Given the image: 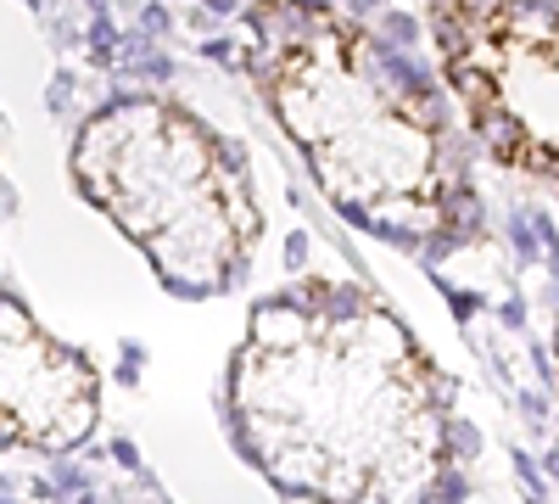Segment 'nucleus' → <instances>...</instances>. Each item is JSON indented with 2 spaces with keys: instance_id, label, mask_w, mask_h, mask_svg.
I'll return each mask as SVG.
<instances>
[{
  "instance_id": "obj_1",
  "label": "nucleus",
  "mask_w": 559,
  "mask_h": 504,
  "mask_svg": "<svg viewBox=\"0 0 559 504\" xmlns=\"http://www.w3.org/2000/svg\"><path fill=\"white\" fill-rule=\"evenodd\" d=\"M459 387L403 314L347 274L252 303L224 371L241 460L292 499L408 504L459 493Z\"/></svg>"
},
{
  "instance_id": "obj_2",
  "label": "nucleus",
  "mask_w": 559,
  "mask_h": 504,
  "mask_svg": "<svg viewBox=\"0 0 559 504\" xmlns=\"http://www.w3.org/2000/svg\"><path fill=\"white\" fill-rule=\"evenodd\" d=\"M247 79L353 231L448 263L487 231L471 124L408 45L336 0H247Z\"/></svg>"
},
{
  "instance_id": "obj_3",
  "label": "nucleus",
  "mask_w": 559,
  "mask_h": 504,
  "mask_svg": "<svg viewBox=\"0 0 559 504\" xmlns=\"http://www.w3.org/2000/svg\"><path fill=\"white\" fill-rule=\"evenodd\" d=\"M68 174L174 297L207 303L252 274L263 242L252 163L197 107L157 90L96 107L73 129Z\"/></svg>"
},
{
  "instance_id": "obj_4",
  "label": "nucleus",
  "mask_w": 559,
  "mask_h": 504,
  "mask_svg": "<svg viewBox=\"0 0 559 504\" xmlns=\"http://www.w3.org/2000/svg\"><path fill=\"white\" fill-rule=\"evenodd\" d=\"M426 28L476 146L559 191V0H426Z\"/></svg>"
},
{
  "instance_id": "obj_5",
  "label": "nucleus",
  "mask_w": 559,
  "mask_h": 504,
  "mask_svg": "<svg viewBox=\"0 0 559 504\" xmlns=\"http://www.w3.org/2000/svg\"><path fill=\"white\" fill-rule=\"evenodd\" d=\"M102 421V371L84 348H68L7 292L0 303V437L7 448L68 454Z\"/></svg>"
},
{
  "instance_id": "obj_6",
  "label": "nucleus",
  "mask_w": 559,
  "mask_h": 504,
  "mask_svg": "<svg viewBox=\"0 0 559 504\" xmlns=\"http://www.w3.org/2000/svg\"><path fill=\"white\" fill-rule=\"evenodd\" d=\"M554 359H559V319H554Z\"/></svg>"
}]
</instances>
